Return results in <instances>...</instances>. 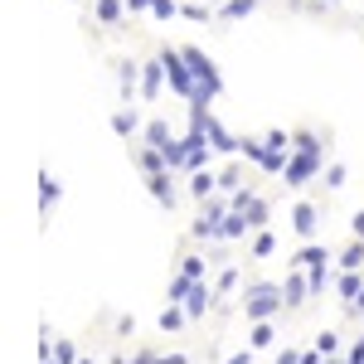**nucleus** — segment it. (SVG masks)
Here are the masks:
<instances>
[{"instance_id":"1","label":"nucleus","mask_w":364,"mask_h":364,"mask_svg":"<svg viewBox=\"0 0 364 364\" xmlns=\"http://www.w3.org/2000/svg\"><path fill=\"white\" fill-rule=\"evenodd\" d=\"M291 141H296V151H291V161H287V170H282V185H291V190H301V185H311L316 175H321V161H326V141L316 136V132H291Z\"/></svg>"},{"instance_id":"2","label":"nucleus","mask_w":364,"mask_h":364,"mask_svg":"<svg viewBox=\"0 0 364 364\" xmlns=\"http://www.w3.org/2000/svg\"><path fill=\"white\" fill-rule=\"evenodd\" d=\"M282 311H287V296L272 282H252L248 291H243V316L248 321H277Z\"/></svg>"},{"instance_id":"3","label":"nucleus","mask_w":364,"mask_h":364,"mask_svg":"<svg viewBox=\"0 0 364 364\" xmlns=\"http://www.w3.org/2000/svg\"><path fill=\"white\" fill-rule=\"evenodd\" d=\"M185 58H190V73H195V83H199V92L195 97H224V73H219V63L204 54V49H195V44H185Z\"/></svg>"},{"instance_id":"4","label":"nucleus","mask_w":364,"mask_h":364,"mask_svg":"<svg viewBox=\"0 0 364 364\" xmlns=\"http://www.w3.org/2000/svg\"><path fill=\"white\" fill-rule=\"evenodd\" d=\"M161 63H166V78H170V92L180 97V102H190L199 92L195 73H190V58H185V49H161Z\"/></svg>"},{"instance_id":"5","label":"nucleus","mask_w":364,"mask_h":364,"mask_svg":"<svg viewBox=\"0 0 364 364\" xmlns=\"http://www.w3.org/2000/svg\"><path fill=\"white\" fill-rule=\"evenodd\" d=\"M228 199H233V209H238V214H243V219L252 224V233H257V228H267V224H272V209H267V199L257 195L252 185H243V190H233Z\"/></svg>"},{"instance_id":"6","label":"nucleus","mask_w":364,"mask_h":364,"mask_svg":"<svg viewBox=\"0 0 364 364\" xmlns=\"http://www.w3.org/2000/svg\"><path fill=\"white\" fill-rule=\"evenodd\" d=\"M243 161H252L262 175H282V170H287V161H282V156H272L262 136H243Z\"/></svg>"},{"instance_id":"7","label":"nucleus","mask_w":364,"mask_h":364,"mask_svg":"<svg viewBox=\"0 0 364 364\" xmlns=\"http://www.w3.org/2000/svg\"><path fill=\"white\" fill-rule=\"evenodd\" d=\"M146 190H151V199L161 204V209H175L180 204V190H175V170H156V175H146Z\"/></svg>"},{"instance_id":"8","label":"nucleus","mask_w":364,"mask_h":364,"mask_svg":"<svg viewBox=\"0 0 364 364\" xmlns=\"http://www.w3.org/2000/svg\"><path fill=\"white\" fill-rule=\"evenodd\" d=\"M282 296H287V311H301V306H306V296H311L306 267H296V262H291V272H287V282H282Z\"/></svg>"},{"instance_id":"9","label":"nucleus","mask_w":364,"mask_h":364,"mask_svg":"<svg viewBox=\"0 0 364 364\" xmlns=\"http://www.w3.org/2000/svg\"><path fill=\"white\" fill-rule=\"evenodd\" d=\"M214 301H219V291H214L209 282L199 277L195 287H190V296H185V311H190V321H204V311H214Z\"/></svg>"},{"instance_id":"10","label":"nucleus","mask_w":364,"mask_h":364,"mask_svg":"<svg viewBox=\"0 0 364 364\" xmlns=\"http://www.w3.org/2000/svg\"><path fill=\"white\" fill-rule=\"evenodd\" d=\"M166 83H170V78H166V63H161V58H151V63L141 68V102H156Z\"/></svg>"},{"instance_id":"11","label":"nucleus","mask_w":364,"mask_h":364,"mask_svg":"<svg viewBox=\"0 0 364 364\" xmlns=\"http://www.w3.org/2000/svg\"><path fill=\"white\" fill-rule=\"evenodd\" d=\"M141 68H146V63H136V58H122V63H117V87H122L127 102L141 97Z\"/></svg>"},{"instance_id":"12","label":"nucleus","mask_w":364,"mask_h":364,"mask_svg":"<svg viewBox=\"0 0 364 364\" xmlns=\"http://www.w3.org/2000/svg\"><path fill=\"white\" fill-rule=\"evenodd\" d=\"M291 228H296V233H301V238H316V228H321V209H316V204H306V199H301V204H296V209H291Z\"/></svg>"},{"instance_id":"13","label":"nucleus","mask_w":364,"mask_h":364,"mask_svg":"<svg viewBox=\"0 0 364 364\" xmlns=\"http://www.w3.org/2000/svg\"><path fill=\"white\" fill-rule=\"evenodd\" d=\"M336 267L340 272H364V238H350L345 252H336Z\"/></svg>"},{"instance_id":"14","label":"nucleus","mask_w":364,"mask_h":364,"mask_svg":"<svg viewBox=\"0 0 364 364\" xmlns=\"http://www.w3.org/2000/svg\"><path fill=\"white\" fill-rule=\"evenodd\" d=\"M112 132L117 136H141V132H146V122H141V112H132V107H122V112H112Z\"/></svg>"},{"instance_id":"15","label":"nucleus","mask_w":364,"mask_h":364,"mask_svg":"<svg viewBox=\"0 0 364 364\" xmlns=\"http://www.w3.org/2000/svg\"><path fill=\"white\" fill-rule=\"evenodd\" d=\"M141 141H146V146H161V151H166L170 141H175V132H170V122L151 117V122H146V132H141Z\"/></svg>"},{"instance_id":"16","label":"nucleus","mask_w":364,"mask_h":364,"mask_svg":"<svg viewBox=\"0 0 364 364\" xmlns=\"http://www.w3.org/2000/svg\"><path fill=\"white\" fill-rule=\"evenodd\" d=\"M58 199H63V185H58V180L49 175V170H44V175H39V209L49 214V209H54Z\"/></svg>"},{"instance_id":"17","label":"nucleus","mask_w":364,"mask_h":364,"mask_svg":"<svg viewBox=\"0 0 364 364\" xmlns=\"http://www.w3.org/2000/svg\"><path fill=\"white\" fill-rule=\"evenodd\" d=\"M190 195H195V199L219 195V175H209V170H195V175H190Z\"/></svg>"},{"instance_id":"18","label":"nucleus","mask_w":364,"mask_h":364,"mask_svg":"<svg viewBox=\"0 0 364 364\" xmlns=\"http://www.w3.org/2000/svg\"><path fill=\"white\" fill-rule=\"evenodd\" d=\"M219 190H224V195L243 190V166H238V156H228V166L219 170Z\"/></svg>"},{"instance_id":"19","label":"nucleus","mask_w":364,"mask_h":364,"mask_svg":"<svg viewBox=\"0 0 364 364\" xmlns=\"http://www.w3.org/2000/svg\"><path fill=\"white\" fill-rule=\"evenodd\" d=\"M252 224L238 214V209H228V219H224V243H238V238H248Z\"/></svg>"},{"instance_id":"20","label":"nucleus","mask_w":364,"mask_h":364,"mask_svg":"<svg viewBox=\"0 0 364 364\" xmlns=\"http://www.w3.org/2000/svg\"><path fill=\"white\" fill-rule=\"evenodd\" d=\"M252 10H257V0H224V5H219V20L233 25V20H248Z\"/></svg>"},{"instance_id":"21","label":"nucleus","mask_w":364,"mask_h":364,"mask_svg":"<svg viewBox=\"0 0 364 364\" xmlns=\"http://www.w3.org/2000/svg\"><path fill=\"white\" fill-rule=\"evenodd\" d=\"M92 10H97V20H102V25H122L127 0H92Z\"/></svg>"},{"instance_id":"22","label":"nucleus","mask_w":364,"mask_h":364,"mask_svg":"<svg viewBox=\"0 0 364 364\" xmlns=\"http://www.w3.org/2000/svg\"><path fill=\"white\" fill-rule=\"evenodd\" d=\"M272 340H277V326H272V321H252V336H248L252 350H267Z\"/></svg>"},{"instance_id":"23","label":"nucleus","mask_w":364,"mask_h":364,"mask_svg":"<svg viewBox=\"0 0 364 364\" xmlns=\"http://www.w3.org/2000/svg\"><path fill=\"white\" fill-rule=\"evenodd\" d=\"M190 287H195V277H185V272H175L166 287V301H175V306H185V296H190Z\"/></svg>"},{"instance_id":"24","label":"nucleus","mask_w":364,"mask_h":364,"mask_svg":"<svg viewBox=\"0 0 364 364\" xmlns=\"http://www.w3.org/2000/svg\"><path fill=\"white\" fill-rule=\"evenodd\" d=\"M336 287H340V296H345V301H355V296L364 291V272H340Z\"/></svg>"},{"instance_id":"25","label":"nucleus","mask_w":364,"mask_h":364,"mask_svg":"<svg viewBox=\"0 0 364 364\" xmlns=\"http://www.w3.org/2000/svg\"><path fill=\"white\" fill-rule=\"evenodd\" d=\"M306 277H311V296H321V291L331 287V262H316V267H306Z\"/></svg>"},{"instance_id":"26","label":"nucleus","mask_w":364,"mask_h":364,"mask_svg":"<svg viewBox=\"0 0 364 364\" xmlns=\"http://www.w3.org/2000/svg\"><path fill=\"white\" fill-rule=\"evenodd\" d=\"M272 248H277L272 228H257V233H252V257H272Z\"/></svg>"},{"instance_id":"27","label":"nucleus","mask_w":364,"mask_h":364,"mask_svg":"<svg viewBox=\"0 0 364 364\" xmlns=\"http://www.w3.org/2000/svg\"><path fill=\"white\" fill-rule=\"evenodd\" d=\"M49 355H54L58 364H73V360H78V350H73V340H54V345H49Z\"/></svg>"},{"instance_id":"28","label":"nucleus","mask_w":364,"mask_h":364,"mask_svg":"<svg viewBox=\"0 0 364 364\" xmlns=\"http://www.w3.org/2000/svg\"><path fill=\"white\" fill-rule=\"evenodd\" d=\"M151 15H156V20H175V15H180V0H156Z\"/></svg>"},{"instance_id":"29","label":"nucleus","mask_w":364,"mask_h":364,"mask_svg":"<svg viewBox=\"0 0 364 364\" xmlns=\"http://www.w3.org/2000/svg\"><path fill=\"white\" fill-rule=\"evenodd\" d=\"M204 262H209V257H195V252H190V257H185V262H180V272H185V277H204Z\"/></svg>"},{"instance_id":"30","label":"nucleus","mask_w":364,"mask_h":364,"mask_svg":"<svg viewBox=\"0 0 364 364\" xmlns=\"http://www.w3.org/2000/svg\"><path fill=\"white\" fill-rule=\"evenodd\" d=\"M345 180H350L345 166H326V190H345Z\"/></svg>"},{"instance_id":"31","label":"nucleus","mask_w":364,"mask_h":364,"mask_svg":"<svg viewBox=\"0 0 364 364\" xmlns=\"http://www.w3.org/2000/svg\"><path fill=\"white\" fill-rule=\"evenodd\" d=\"M180 15H185V20H199V25H204V20H209V5H195V0H185V5H180Z\"/></svg>"},{"instance_id":"32","label":"nucleus","mask_w":364,"mask_h":364,"mask_svg":"<svg viewBox=\"0 0 364 364\" xmlns=\"http://www.w3.org/2000/svg\"><path fill=\"white\" fill-rule=\"evenodd\" d=\"M112 364H156V350H136V355H117Z\"/></svg>"},{"instance_id":"33","label":"nucleus","mask_w":364,"mask_h":364,"mask_svg":"<svg viewBox=\"0 0 364 364\" xmlns=\"http://www.w3.org/2000/svg\"><path fill=\"white\" fill-rule=\"evenodd\" d=\"M233 282H238V267H224V272H219V282H214V291L224 296V291H233Z\"/></svg>"},{"instance_id":"34","label":"nucleus","mask_w":364,"mask_h":364,"mask_svg":"<svg viewBox=\"0 0 364 364\" xmlns=\"http://www.w3.org/2000/svg\"><path fill=\"white\" fill-rule=\"evenodd\" d=\"M336 345H340V340L331 336V331H321V336H316V350H321V355H336Z\"/></svg>"},{"instance_id":"35","label":"nucleus","mask_w":364,"mask_h":364,"mask_svg":"<svg viewBox=\"0 0 364 364\" xmlns=\"http://www.w3.org/2000/svg\"><path fill=\"white\" fill-rule=\"evenodd\" d=\"M156 0H127V15H151Z\"/></svg>"},{"instance_id":"36","label":"nucleus","mask_w":364,"mask_h":364,"mask_svg":"<svg viewBox=\"0 0 364 364\" xmlns=\"http://www.w3.org/2000/svg\"><path fill=\"white\" fill-rule=\"evenodd\" d=\"M345 360H350V364H364V336L355 340V350H350V355H345Z\"/></svg>"},{"instance_id":"37","label":"nucleus","mask_w":364,"mask_h":364,"mask_svg":"<svg viewBox=\"0 0 364 364\" xmlns=\"http://www.w3.org/2000/svg\"><path fill=\"white\" fill-rule=\"evenodd\" d=\"M224 364H252V345H248V350H238V355H228Z\"/></svg>"},{"instance_id":"38","label":"nucleus","mask_w":364,"mask_h":364,"mask_svg":"<svg viewBox=\"0 0 364 364\" xmlns=\"http://www.w3.org/2000/svg\"><path fill=\"white\" fill-rule=\"evenodd\" d=\"M350 233H355V238H364V209L355 214V219H350Z\"/></svg>"},{"instance_id":"39","label":"nucleus","mask_w":364,"mask_h":364,"mask_svg":"<svg viewBox=\"0 0 364 364\" xmlns=\"http://www.w3.org/2000/svg\"><path fill=\"white\" fill-rule=\"evenodd\" d=\"M277 364H301V355H296V350H282V355H277Z\"/></svg>"},{"instance_id":"40","label":"nucleus","mask_w":364,"mask_h":364,"mask_svg":"<svg viewBox=\"0 0 364 364\" xmlns=\"http://www.w3.org/2000/svg\"><path fill=\"white\" fill-rule=\"evenodd\" d=\"M156 364H190L185 355H156Z\"/></svg>"},{"instance_id":"41","label":"nucleus","mask_w":364,"mask_h":364,"mask_svg":"<svg viewBox=\"0 0 364 364\" xmlns=\"http://www.w3.org/2000/svg\"><path fill=\"white\" fill-rule=\"evenodd\" d=\"M73 364H97V360H92V355H87V360H83V355H78V360H73Z\"/></svg>"},{"instance_id":"42","label":"nucleus","mask_w":364,"mask_h":364,"mask_svg":"<svg viewBox=\"0 0 364 364\" xmlns=\"http://www.w3.org/2000/svg\"><path fill=\"white\" fill-rule=\"evenodd\" d=\"M316 5H340V0H316Z\"/></svg>"},{"instance_id":"43","label":"nucleus","mask_w":364,"mask_h":364,"mask_svg":"<svg viewBox=\"0 0 364 364\" xmlns=\"http://www.w3.org/2000/svg\"><path fill=\"white\" fill-rule=\"evenodd\" d=\"M44 364H58V360H54V355H44Z\"/></svg>"}]
</instances>
